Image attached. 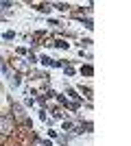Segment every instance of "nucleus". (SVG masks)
I'll list each match as a JSON object with an SVG mask.
<instances>
[{
	"mask_svg": "<svg viewBox=\"0 0 131 146\" xmlns=\"http://www.w3.org/2000/svg\"><path fill=\"white\" fill-rule=\"evenodd\" d=\"M15 131V120L9 113H2L0 116V135H11Z\"/></svg>",
	"mask_w": 131,
	"mask_h": 146,
	"instance_id": "1",
	"label": "nucleus"
},
{
	"mask_svg": "<svg viewBox=\"0 0 131 146\" xmlns=\"http://www.w3.org/2000/svg\"><path fill=\"white\" fill-rule=\"evenodd\" d=\"M13 120H20L22 124H31V120L26 118V113H24V109H22V105H18V103H13Z\"/></svg>",
	"mask_w": 131,
	"mask_h": 146,
	"instance_id": "2",
	"label": "nucleus"
},
{
	"mask_svg": "<svg viewBox=\"0 0 131 146\" xmlns=\"http://www.w3.org/2000/svg\"><path fill=\"white\" fill-rule=\"evenodd\" d=\"M39 63H42V66H50V68H61V66H63L61 61H57V59H50L48 55H42V57H39Z\"/></svg>",
	"mask_w": 131,
	"mask_h": 146,
	"instance_id": "3",
	"label": "nucleus"
},
{
	"mask_svg": "<svg viewBox=\"0 0 131 146\" xmlns=\"http://www.w3.org/2000/svg\"><path fill=\"white\" fill-rule=\"evenodd\" d=\"M37 11H42V13H50L53 11V5H46V2H42V5H33Z\"/></svg>",
	"mask_w": 131,
	"mask_h": 146,
	"instance_id": "4",
	"label": "nucleus"
},
{
	"mask_svg": "<svg viewBox=\"0 0 131 146\" xmlns=\"http://www.w3.org/2000/svg\"><path fill=\"white\" fill-rule=\"evenodd\" d=\"M53 46H57V48H61V50H66L70 46L68 42H66V39H57V42H53Z\"/></svg>",
	"mask_w": 131,
	"mask_h": 146,
	"instance_id": "5",
	"label": "nucleus"
},
{
	"mask_svg": "<svg viewBox=\"0 0 131 146\" xmlns=\"http://www.w3.org/2000/svg\"><path fill=\"white\" fill-rule=\"evenodd\" d=\"M81 74H85V76H92V74H94V68H92V66H83V68H81Z\"/></svg>",
	"mask_w": 131,
	"mask_h": 146,
	"instance_id": "6",
	"label": "nucleus"
},
{
	"mask_svg": "<svg viewBox=\"0 0 131 146\" xmlns=\"http://www.w3.org/2000/svg\"><path fill=\"white\" fill-rule=\"evenodd\" d=\"M53 7H55V9H59V11H68V9H70V5H63V2H55Z\"/></svg>",
	"mask_w": 131,
	"mask_h": 146,
	"instance_id": "7",
	"label": "nucleus"
},
{
	"mask_svg": "<svg viewBox=\"0 0 131 146\" xmlns=\"http://www.w3.org/2000/svg\"><path fill=\"white\" fill-rule=\"evenodd\" d=\"M15 61V66L20 68V70H29V63H24V61H20V59H13Z\"/></svg>",
	"mask_w": 131,
	"mask_h": 146,
	"instance_id": "8",
	"label": "nucleus"
},
{
	"mask_svg": "<svg viewBox=\"0 0 131 146\" xmlns=\"http://www.w3.org/2000/svg\"><path fill=\"white\" fill-rule=\"evenodd\" d=\"M35 146H53L48 140H35Z\"/></svg>",
	"mask_w": 131,
	"mask_h": 146,
	"instance_id": "9",
	"label": "nucleus"
},
{
	"mask_svg": "<svg viewBox=\"0 0 131 146\" xmlns=\"http://www.w3.org/2000/svg\"><path fill=\"white\" fill-rule=\"evenodd\" d=\"M11 83H13V87L20 85V74H13V76H11Z\"/></svg>",
	"mask_w": 131,
	"mask_h": 146,
	"instance_id": "10",
	"label": "nucleus"
},
{
	"mask_svg": "<svg viewBox=\"0 0 131 146\" xmlns=\"http://www.w3.org/2000/svg\"><path fill=\"white\" fill-rule=\"evenodd\" d=\"M2 37H5V39H13V37H15V33H13V31H7Z\"/></svg>",
	"mask_w": 131,
	"mask_h": 146,
	"instance_id": "11",
	"label": "nucleus"
},
{
	"mask_svg": "<svg viewBox=\"0 0 131 146\" xmlns=\"http://www.w3.org/2000/svg\"><path fill=\"white\" fill-rule=\"evenodd\" d=\"M72 129V122H63V131H70Z\"/></svg>",
	"mask_w": 131,
	"mask_h": 146,
	"instance_id": "12",
	"label": "nucleus"
},
{
	"mask_svg": "<svg viewBox=\"0 0 131 146\" xmlns=\"http://www.w3.org/2000/svg\"><path fill=\"white\" fill-rule=\"evenodd\" d=\"M83 22H85V26H87V29H94V26H92V20H90V18H85Z\"/></svg>",
	"mask_w": 131,
	"mask_h": 146,
	"instance_id": "13",
	"label": "nucleus"
},
{
	"mask_svg": "<svg viewBox=\"0 0 131 146\" xmlns=\"http://www.w3.org/2000/svg\"><path fill=\"white\" fill-rule=\"evenodd\" d=\"M66 74H74V68H72V66H66Z\"/></svg>",
	"mask_w": 131,
	"mask_h": 146,
	"instance_id": "14",
	"label": "nucleus"
}]
</instances>
